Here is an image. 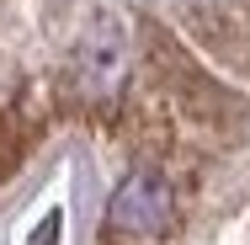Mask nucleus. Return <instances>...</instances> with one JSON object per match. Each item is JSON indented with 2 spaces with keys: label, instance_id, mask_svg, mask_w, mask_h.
<instances>
[{
  "label": "nucleus",
  "instance_id": "f257e3e1",
  "mask_svg": "<svg viewBox=\"0 0 250 245\" xmlns=\"http://www.w3.org/2000/svg\"><path fill=\"white\" fill-rule=\"evenodd\" d=\"M181 219H187V208L176 202L160 165H133V176L106 202V229L128 235V240H176Z\"/></svg>",
  "mask_w": 250,
  "mask_h": 245
},
{
  "label": "nucleus",
  "instance_id": "f03ea898",
  "mask_svg": "<svg viewBox=\"0 0 250 245\" xmlns=\"http://www.w3.org/2000/svg\"><path fill=\"white\" fill-rule=\"evenodd\" d=\"M123 75H128V32H123L117 16L96 11L91 27L80 32L75 53H69V64L59 69V80L69 91H80L85 101H101V96H112L123 86Z\"/></svg>",
  "mask_w": 250,
  "mask_h": 245
}]
</instances>
